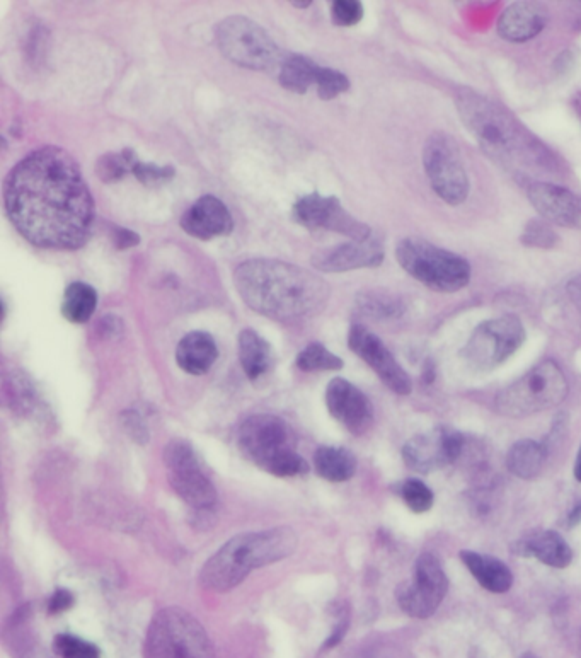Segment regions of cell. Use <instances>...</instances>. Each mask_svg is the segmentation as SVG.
Listing matches in <instances>:
<instances>
[{
    "label": "cell",
    "mask_w": 581,
    "mask_h": 658,
    "mask_svg": "<svg viewBox=\"0 0 581 658\" xmlns=\"http://www.w3.org/2000/svg\"><path fill=\"white\" fill-rule=\"evenodd\" d=\"M4 207L14 229L36 248L75 251L96 220L93 195L70 152L47 145L19 161L4 181Z\"/></svg>",
    "instance_id": "cell-1"
},
{
    "label": "cell",
    "mask_w": 581,
    "mask_h": 658,
    "mask_svg": "<svg viewBox=\"0 0 581 658\" xmlns=\"http://www.w3.org/2000/svg\"><path fill=\"white\" fill-rule=\"evenodd\" d=\"M455 106L484 154L513 176L563 171V161L500 104L462 87Z\"/></svg>",
    "instance_id": "cell-2"
},
{
    "label": "cell",
    "mask_w": 581,
    "mask_h": 658,
    "mask_svg": "<svg viewBox=\"0 0 581 658\" xmlns=\"http://www.w3.org/2000/svg\"><path fill=\"white\" fill-rule=\"evenodd\" d=\"M234 285L249 309L283 323L316 316L329 301L323 278L280 260L242 261L234 270Z\"/></svg>",
    "instance_id": "cell-3"
},
{
    "label": "cell",
    "mask_w": 581,
    "mask_h": 658,
    "mask_svg": "<svg viewBox=\"0 0 581 658\" xmlns=\"http://www.w3.org/2000/svg\"><path fill=\"white\" fill-rule=\"evenodd\" d=\"M299 537L290 527L244 532L213 553L200 572L203 589L229 592L256 568L273 565L294 555Z\"/></svg>",
    "instance_id": "cell-4"
},
{
    "label": "cell",
    "mask_w": 581,
    "mask_h": 658,
    "mask_svg": "<svg viewBox=\"0 0 581 658\" xmlns=\"http://www.w3.org/2000/svg\"><path fill=\"white\" fill-rule=\"evenodd\" d=\"M237 442L242 454L266 473L278 478L309 473V464L297 452L294 430L280 416H249L239 428Z\"/></svg>",
    "instance_id": "cell-5"
},
{
    "label": "cell",
    "mask_w": 581,
    "mask_h": 658,
    "mask_svg": "<svg viewBox=\"0 0 581 658\" xmlns=\"http://www.w3.org/2000/svg\"><path fill=\"white\" fill-rule=\"evenodd\" d=\"M396 258L404 272L435 292L454 294L471 282L467 260L423 239H401L396 246Z\"/></svg>",
    "instance_id": "cell-6"
},
{
    "label": "cell",
    "mask_w": 581,
    "mask_h": 658,
    "mask_svg": "<svg viewBox=\"0 0 581 658\" xmlns=\"http://www.w3.org/2000/svg\"><path fill=\"white\" fill-rule=\"evenodd\" d=\"M568 396V379L554 360H544L505 387L495 408L507 418H527L561 405Z\"/></svg>",
    "instance_id": "cell-7"
},
{
    "label": "cell",
    "mask_w": 581,
    "mask_h": 658,
    "mask_svg": "<svg viewBox=\"0 0 581 658\" xmlns=\"http://www.w3.org/2000/svg\"><path fill=\"white\" fill-rule=\"evenodd\" d=\"M145 658H215L207 631L181 607L162 609L150 623Z\"/></svg>",
    "instance_id": "cell-8"
},
{
    "label": "cell",
    "mask_w": 581,
    "mask_h": 658,
    "mask_svg": "<svg viewBox=\"0 0 581 658\" xmlns=\"http://www.w3.org/2000/svg\"><path fill=\"white\" fill-rule=\"evenodd\" d=\"M215 40L222 55L242 69L270 72L285 58L268 31L244 16L220 21L215 26Z\"/></svg>",
    "instance_id": "cell-9"
},
{
    "label": "cell",
    "mask_w": 581,
    "mask_h": 658,
    "mask_svg": "<svg viewBox=\"0 0 581 658\" xmlns=\"http://www.w3.org/2000/svg\"><path fill=\"white\" fill-rule=\"evenodd\" d=\"M525 328L517 316H501L479 324L462 348L467 367L476 372H491L524 345Z\"/></svg>",
    "instance_id": "cell-10"
},
{
    "label": "cell",
    "mask_w": 581,
    "mask_h": 658,
    "mask_svg": "<svg viewBox=\"0 0 581 658\" xmlns=\"http://www.w3.org/2000/svg\"><path fill=\"white\" fill-rule=\"evenodd\" d=\"M423 168L438 198L459 207L469 197V176L459 147L447 133H432L423 147Z\"/></svg>",
    "instance_id": "cell-11"
},
{
    "label": "cell",
    "mask_w": 581,
    "mask_h": 658,
    "mask_svg": "<svg viewBox=\"0 0 581 658\" xmlns=\"http://www.w3.org/2000/svg\"><path fill=\"white\" fill-rule=\"evenodd\" d=\"M167 480L186 505L196 512H210L217 503V491L202 468V462L185 440H173L164 449Z\"/></svg>",
    "instance_id": "cell-12"
},
{
    "label": "cell",
    "mask_w": 581,
    "mask_h": 658,
    "mask_svg": "<svg viewBox=\"0 0 581 658\" xmlns=\"http://www.w3.org/2000/svg\"><path fill=\"white\" fill-rule=\"evenodd\" d=\"M449 592V578L443 572L437 556L423 553L416 560L415 573L409 582L396 590L399 607L416 619L432 618Z\"/></svg>",
    "instance_id": "cell-13"
},
{
    "label": "cell",
    "mask_w": 581,
    "mask_h": 658,
    "mask_svg": "<svg viewBox=\"0 0 581 658\" xmlns=\"http://www.w3.org/2000/svg\"><path fill=\"white\" fill-rule=\"evenodd\" d=\"M292 215L299 226L309 231L338 232L351 241H367L374 236L372 229L348 214L336 197H321L319 193L305 195L295 203Z\"/></svg>",
    "instance_id": "cell-14"
},
{
    "label": "cell",
    "mask_w": 581,
    "mask_h": 658,
    "mask_svg": "<svg viewBox=\"0 0 581 658\" xmlns=\"http://www.w3.org/2000/svg\"><path fill=\"white\" fill-rule=\"evenodd\" d=\"M464 451V435L450 428L418 433L403 447V459L411 471L433 473L454 464Z\"/></svg>",
    "instance_id": "cell-15"
},
{
    "label": "cell",
    "mask_w": 581,
    "mask_h": 658,
    "mask_svg": "<svg viewBox=\"0 0 581 658\" xmlns=\"http://www.w3.org/2000/svg\"><path fill=\"white\" fill-rule=\"evenodd\" d=\"M348 347L351 352L357 353L370 369L379 376L391 391L399 396H408L413 391V382L408 372L399 365L389 348L379 336L374 335L370 329L362 324H353L348 333Z\"/></svg>",
    "instance_id": "cell-16"
},
{
    "label": "cell",
    "mask_w": 581,
    "mask_h": 658,
    "mask_svg": "<svg viewBox=\"0 0 581 658\" xmlns=\"http://www.w3.org/2000/svg\"><path fill=\"white\" fill-rule=\"evenodd\" d=\"M326 406L336 422L353 435H363L374 423V406L351 382L336 377L326 389Z\"/></svg>",
    "instance_id": "cell-17"
},
{
    "label": "cell",
    "mask_w": 581,
    "mask_h": 658,
    "mask_svg": "<svg viewBox=\"0 0 581 658\" xmlns=\"http://www.w3.org/2000/svg\"><path fill=\"white\" fill-rule=\"evenodd\" d=\"M386 258L380 237L367 241H350L334 248L317 251L312 256V266L323 273L351 272L360 268H377Z\"/></svg>",
    "instance_id": "cell-18"
},
{
    "label": "cell",
    "mask_w": 581,
    "mask_h": 658,
    "mask_svg": "<svg viewBox=\"0 0 581 658\" xmlns=\"http://www.w3.org/2000/svg\"><path fill=\"white\" fill-rule=\"evenodd\" d=\"M527 198L547 222L580 229L581 198L568 188L549 181H532L527 186Z\"/></svg>",
    "instance_id": "cell-19"
},
{
    "label": "cell",
    "mask_w": 581,
    "mask_h": 658,
    "mask_svg": "<svg viewBox=\"0 0 581 658\" xmlns=\"http://www.w3.org/2000/svg\"><path fill=\"white\" fill-rule=\"evenodd\" d=\"M181 227L195 239L212 241L215 237L229 236L234 231V220L222 200L205 195L186 210L181 217Z\"/></svg>",
    "instance_id": "cell-20"
},
{
    "label": "cell",
    "mask_w": 581,
    "mask_h": 658,
    "mask_svg": "<svg viewBox=\"0 0 581 658\" xmlns=\"http://www.w3.org/2000/svg\"><path fill=\"white\" fill-rule=\"evenodd\" d=\"M547 12L535 2H515L501 12L496 29L503 40L524 43L541 35L546 26Z\"/></svg>",
    "instance_id": "cell-21"
},
{
    "label": "cell",
    "mask_w": 581,
    "mask_h": 658,
    "mask_svg": "<svg viewBox=\"0 0 581 658\" xmlns=\"http://www.w3.org/2000/svg\"><path fill=\"white\" fill-rule=\"evenodd\" d=\"M518 555L525 558H535L551 568H568L573 561V551L570 544L564 541V537L556 531L534 532L522 539L515 546Z\"/></svg>",
    "instance_id": "cell-22"
},
{
    "label": "cell",
    "mask_w": 581,
    "mask_h": 658,
    "mask_svg": "<svg viewBox=\"0 0 581 658\" xmlns=\"http://www.w3.org/2000/svg\"><path fill=\"white\" fill-rule=\"evenodd\" d=\"M219 358V348L208 333L193 331L179 341L176 348V364L191 376H203Z\"/></svg>",
    "instance_id": "cell-23"
},
{
    "label": "cell",
    "mask_w": 581,
    "mask_h": 658,
    "mask_svg": "<svg viewBox=\"0 0 581 658\" xmlns=\"http://www.w3.org/2000/svg\"><path fill=\"white\" fill-rule=\"evenodd\" d=\"M461 560L471 572L472 577L478 580L479 585L493 594H505L512 589L513 575L503 561L493 556L481 555L476 551L464 549L461 551Z\"/></svg>",
    "instance_id": "cell-24"
},
{
    "label": "cell",
    "mask_w": 581,
    "mask_h": 658,
    "mask_svg": "<svg viewBox=\"0 0 581 658\" xmlns=\"http://www.w3.org/2000/svg\"><path fill=\"white\" fill-rule=\"evenodd\" d=\"M239 360L251 381H258L270 370L273 355L270 343L254 329H242L239 335Z\"/></svg>",
    "instance_id": "cell-25"
},
{
    "label": "cell",
    "mask_w": 581,
    "mask_h": 658,
    "mask_svg": "<svg viewBox=\"0 0 581 658\" xmlns=\"http://www.w3.org/2000/svg\"><path fill=\"white\" fill-rule=\"evenodd\" d=\"M314 468L323 480L331 483H343L357 473V459L345 447L324 445L314 454Z\"/></svg>",
    "instance_id": "cell-26"
},
{
    "label": "cell",
    "mask_w": 581,
    "mask_h": 658,
    "mask_svg": "<svg viewBox=\"0 0 581 658\" xmlns=\"http://www.w3.org/2000/svg\"><path fill=\"white\" fill-rule=\"evenodd\" d=\"M546 445L535 440H518L507 454V466L510 473L520 480H534L546 466Z\"/></svg>",
    "instance_id": "cell-27"
},
{
    "label": "cell",
    "mask_w": 581,
    "mask_h": 658,
    "mask_svg": "<svg viewBox=\"0 0 581 658\" xmlns=\"http://www.w3.org/2000/svg\"><path fill=\"white\" fill-rule=\"evenodd\" d=\"M319 69L321 67L316 62H312L311 58L299 53H290L283 58L278 81L287 91L304 94L309 91L312 84H316Z\"/></svg>",
    "instance_id": "cell-28"
},
{
    "label": "cell",
    "mask_w": 581,
    "mask_h": 658,
    "mask_svg": "<svg viewBox=\"0 0 581 658\" xmlns=\"http://www.w3.org/2000/svg\"><path fill=\"white\" fill-rule=\"evenodd\" d=\"M98 307V292L84 282H72L65 289L62 314L70 323L84 324L93 318Z\"/></svg>",
    "instance_id": "cell-29"
},
{
    "label": "cell",
    "mask_w": 581,
    "mask_h": 658,
    "mask_svg": "<svg viewBox=\"0 0 581 658\" xmlns=\"http://www.w3.org/2000/svg\"><path fill=\"white\" fill-rule=\"evenodd\" d=\"M357 306L362 314L374 319H394L403 316L404 302L387 292H363L358 295Z\"/></svg>",
    "instance_id": "cell-30"
},
{
    "label": "cell",
    "mask_w": 581,
    "mask_h": 658,
    "mask_svg": "<svg viewBox=\"0 0 581 658\" xmlns=\"http://www.w3.org/2000/svg\"><path fill=\"white\" fill-rule=\"evenodd\" d=\"M139 157L133 149H123L120 152H108L99 157L96 162V174L103 183H118L127 174L132 173Z\"/></svg>",
    "instance_id": "cell-31"
},
{
    "label": "cell",
    "mask_w": 581,
    "mask_h": 658,
    "mask_svg": "<svg viewBox=\"0 0 581 658\" xmlns=\"http://www.w3.org/2000/svg\"><path fill=\"white\" fill-rule=\"evenodd\" d=\"M343 360L338 355L329 352L321 343H311L297 355V367L304 372H319V370L343 369Z\"/></svg>",
    "instance_id": "cell-32"
},
{
    "label": "cell",
    "mask_w": 581,
    "mask_h": 658,
    "mask_svg": "<svg viewBox=\"0 0 581 658\" xmlns=\"http://www.w3.org/2000/svg\"><path fill=\"white\" fill-rule=\"evenodd\" d=\"M520 243L527 248L553 249L558 246L559 236L544 220H530L522 231Z\"/></svg>",
    "instance_id": "cell-33"
},
{
    "label": "cell",
    "mask_w": 581,
    "mask_h": 658,
    "mask_svg": "<svg viewBox=\"0 0 581 658\" xmlns=\"http://www.w3.org/2000/svg\"><path fill=\"white\" fill-rule=\"evenodd\" d=\"M399 493L409 510H413L415 514H425L433 507V500H435L433 491L421 480L411 478V480L404 481Z\"/></svg>",
    "instance_id": "cell-34"
},
{
    "label": "cell",
    "mask_w": 581,
    "mask_h": 658,
    "mask_svg": "<svg viewBox=\"0 0 581 658\" xmlns=\"http://www.w3.org/2000/svg\"><path fill=\"white\" fill-rule=\"evenodd\" d=\"M53 648L62 658H101L96 645L74 635H58Z\"/></svg>",
    "instance_id": "cell-35"
},
{
    "label": "cell",
    "mask_w": 581,
    "mask_h": 658,
    "mask_svg": "<svg viewBox=\"0 0 581 658\" xmlns=\"http://www.w3.org/2000/svg\"><path fill=\"white\" fill-rule=\"evenodd\" d=\"M316 86L319 98L331 101L350 89V79L338 70L321 67L317 72Z\"/></svg>",
    "instance_id": "cell-36"
},
{
    "label": "cell",
    "mask_w": 581,
    "mask_h": 658,
    "mask_svg": "<svg viewBox=\"0 0 581 658\" xmlns=\"http://www.w3.org/2000/svg\"><path fill=\"white\" fill-rule=\"evenodd\" d=\"M132 174L147 188L164 186L176 176L173 166H157L147 162L137 161L133 166Z\"/></svg>",
    "instance_id": "cell-37"
},
{
    "label": "cell",
    "mask_w": 581,
    "mask_h": 658,
    "mask_svg": "<svg viewBox=\"0 0 581 658\" xmlns=\"http://www.w3.org/2000/svg\"><path fill=\"white\" fill-rule=\"evenodd\" d=\"M362 18L363 6L358 0H336L331 6V19L336 26H355Z\"/></svg>",
    "instance_id": "cell-38"
},
{
    "label": "cell",
    "mask_w": 581,
    "mask_h": 658,
    "mask_svg": "<svg viewBox=\"0 0 581 658\" xmlns=\"http://www.w3.org/2000/svg\"><path fill=\"white\" fill-rule=\"evenodd\" d=\"M113 244L116 249L125 251V249L135 248L140 244V236L137 232L125 229V227H113Z\"/></svg>",
    "instance_id": "cell-39"
},
{
    "label": "cell",
    "mask_w": 581,
    "mask_h": 658,
    "mask_svg": "<svg viewBox=\"0 0 581 658\" xmlns=\"http://www.w3.org/2000/svg\"><path fill=\"white\" fill-rule=\"evenodd\" d=\"M74 606V595L67 590H57L48 602V611L50 614H60V612L69 611Z\"/></svg>",
    "instance_id": "cell-40"
},
{
    "label": "cell",
    "mask_w": 581,
    "mask_h": 658,
    "mask_svg": "<svg viewBox=\"0 0 581 658\" xmlns=\"http://www.w3.org/2000/svg\"><path fill=\"white\" fill-rule=\"evenodd\" d=\"M566 294L573 302V306L576 307V311L581 314V275L571 278L568 285H566Z\"/></svg>",
    "instance_id": "cell-41"
},
{
    "label": "cell",
    "mask_w": 581,
    "mask_h": 658,
    "mask_svg": "<svg viewBox=\"0 0 581 658\" xmlns=\"http://www.w3.org/2000/svg\"><path fill=\"white\" fill-rule=\"evenodd\" d=\"M578 522H581V502L571 510L570 517H568V526H576Z\"/></svg>",
    "instance_id": "cell-42"
},
{
    "label": "cell",
    "mask_w": 581,
    "mask_h": 658,
    "mask_svg": "<svg viewBox=\"0 0 581 658\" xmlns=\"http://www.w3.org/2000/svg\"><path fill=\"white\" fill-rule=\"evenodd\" d=\"M575 478L576 481H580L581 483V445H580V449H578V454H576Z\"/></svg>",
    "instance_id": "cell-43"
},
{
    "label": "cell",
    "mask_w": 581,
    "mask_h": 658,
    "mask_svg": "<svg viewBox=\"0 0 581 658\" xmlns=\"http://www.w3.org/2000/svg\"><path fill=\"white\" fill-rule=\"evenodd\" d=\"M433 376H435V369H433V365L428 362L425 367V382H432Z\"/></svg>",
    "instance_id": "cell-44"
},
{
    "label": "cell",
    "mask_w": 581,
    "mask_h": 658,
    "mask_svg": "<svg viewBox=\"0 0 581 658\" xmlns=\"http://www.w3.org/2000/svg\"><path fill=\"white\" fill-rule=\"evenodd\" d=\"M292 4H294L295 7H309L312 4V0H304V2H297V0H295Z\"/></svg>",
    "instance_id": "cell-45"
},
{
    "label": "cell",
    "mask_w": 581,
    "mask_h": 658,
    "mask_svg": "<svg viewBox=\"0 0 581 658\" xmlns=\"http://www.w3.org/2000/svg\"><path fill=\"white\" fill-rule=\"evenodd\" d=\"M576 110H578V115H580L581 118V94L576 98Z\"/></svg>",
    "instance_id": "cell-46"
},
{
    "label": "cell",
    "mask_w": 581,
    "mask_h": 658,
    "mask_svg": "<svg viewBox=\"0 0 581 658\" xmlns=\"http://www.w3.org/2000/svg\"><path fill=\"white\" fill-rule=\"evenodd\" d=\"M522 658H539V657H535L534 653H525V655H522Z\"/></svg>",
    "instance_id": "cell-47"
}]
</instances>
